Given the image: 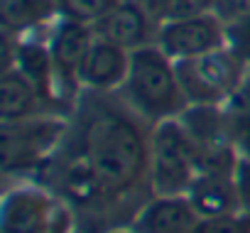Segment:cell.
Instances as JSON below:
<instances>
[{
  "label": "cell",
  "instance_id": "6da1fadb",
  "mask_svg": "<svg viewBox=\"0 0 250 233\" xmlns=\"http://www.w3.org/2000/svg\"><path fill=\"white\" fill-rule=\"evenodd\" d=\"M152 126L120 91H81L69 130L40 169L83 233L130 226L155 196L150 187Z\"/></svg>",
  "mask_w": 250,
  "mask_h": 233
},
{
  "label": "cell",
  "instance_id": "7a4b0ae2",
  "mask_svg": "<svg viewBox=\"0 0 250 233\" xmlns=\"http://www.w3.org/2000/svg\"><path fill=\"white\" fill-rule=\"evenodd\" d=\"M120 93L150 126L179 118L189 108L174 59H169L157 44L130 52V69L125 84L120 86Z\"/></svg>",
  "mask_w": 250,
  "mask_h": 233
},
{
  "label": "cell",
  "instance_id": "3957f363",
  "mask_svg": "<svg viewBox=\"0 0 250 233\" xmlns=\"http://www.w3.org/2000/svg\"><path fill=\"white\" fill-rule=\"evenodd\" d=\"M199 174L196 145L179 118L152 126L150 133V187L155 196L187 194Z\"/></svg>",
  "mask_w": 250,
  "mask_h": 233
},
{
  "label": "cell",
  "instance_id": "277c9868",
  "mask_svg": "<svg viewBox=\"0 0 250 233\" xmlns=\"http://www.w3.org/2000/svg\"><path fill=\"white\" fill-rule=\"evenodd\" d=\"M189 106H226L243 86L250 66L226 44L201 57L174 62Z\"/></svg>",
  "mask_w": 250,
  "mask_h": 233
},
{
  "label": "cell",
  "instance_id": "5b68a950",
  "mask_svg": "<svg viewBox=\"0 0 250 233\" xmlns=\"http://www.w3.org/2000/svg\"><path fill=\"white\" fill-rule=\"evenodd\" d=\"M69 130L66 115H37L20 123H3V172L27 174L40 172Z\"/></svg>",
  "mask_w": 250,
  "mask_h": 233
},
{
  "label": "cell",
  "instance_id": "8992f818",
  "mask_svg": "<svg viewBox=\"0 0 250 233\" xmlns=\"http://www.w3.org/2000/svg\"><path fill=\"white\" fill-rule=\"evenodd\" d=\"M71 209L40 184H18L5 194L0 211V233H71Z\"/></svg>",
  "mask_w": 250,
  "mask_h": 233
},
{
  "label": "cell",
  "instance_id": "52a82bcc",
  "mask_svg": "<svg viewBox=\"0 0 250 233\" xmlns=\"http://www.w3.org/2000/svg\"><path fill=\"white\" fill-rule=\"evenodd\" d=\"M169 59H191L228 44V25L216 13L162 22L155 42Z\"/></svg>",
  "mask_w": 250,
  "mask_h": 233
},
{
  "label": "cell",
  "instance_id": "ba28073f",
  "mask_svg": "<svg viewBox=\"0 0 250 233\" xmlns=\"http://www.w3.org/2000/svg\"><path fill=\"white\" fill-rule=\"evenodd\" d=\"M160 22L150 18V13L138 0H118V3L93 22V32L101 40H108L128 52L157 42Z\"/></svg>",
  "mask_w": 250,
  "mask_h": 233
},
{
  "label": "cell",
  "instance_id": "9c48e42d",
  "mask_svg": "<svg viewBox=\"0 0 250 233\" xmlns=\"http://www.w3.org/2000/svg\"><path fill=\"white\" fill-rule=\"evenodd\" d=\"M130 69V52L108 40L96 37L88 47L81 66H79V84L81 91H120L128 79Z\"/></svg>",
  "mask_w": 250,
  "mask_h": 233
},
{
  "label": "cell",
  "instance_id": "30bf717a",
  "mask_svg": "<svg viewBox=\"0 0 250 233\" xmlns=\"http://www.w3.org/2000/svg\"><path fill=\"white\" fill-rule=\"evenodd\" d=\"M201 216L187 199L179 196H152L133 218L135 233H199Z\"/></svg>",
  "mask_w": 250,
  "mask_h": 233
},
{
  "label": "cell",
  "instance_id": "8fae6325",
  "mask_svg": "<svg viewBox=\"0 0 250 233\" xmlns=\"http://www.w3.org/2000/svg\"><path fill=\"white\" fill-rule=\"evenodd\" d=\"M187 199L201 218L223 216L243 209L235 172H199L187 191Z\"/></svg>",
  "mask_w": 250,
  "mask_h": 233
},
{
  "label": "cell",
  "instance_id": "7c38bea8",
  "mask_svg": "<svg viewBox=\"0 0 250 233\" xmlns=\"http://www.w3.org/2000/svg\"><path fill=\"white\" fill-rule=\"evenodd\" d=\"M0 110H3V123H20L49 113L59 115L47 106V101L40 96L35 84L18 66L3 71V103H0Z\"/></svg>",
  "mask_w": 250,
  "mask_h": 233
},
{
  "label": "cell",
  "instance_id": "4fadbf2b",
  "mask_svg": "<svg viewBox=\"0 0 250 233\" xmlns=\"http://www.w3.org/2000/svg\"><path fill=\"white\" fill-rule=\"evenodd\" d=\"M62 15L57 0H3L5 32H30L47 22H57Z\"/></svg>",
  "mask_w": 250,
  "mask_h": 233
},
{
  "label": "cell",
  "instance_id": "5bb4252c",
  "mask_svg": "<svg viewBox=\"0 0 250 233\" xmlns=\"http://www.w3.org/2000/svg\"><path fill=\"white\" fill-rule=\"evenodd\" d=\"M226 113L230 121V133L238 155L243 160H250V74L226 103Z\"/></svg>",
  "mask_w": 250,
  "mask_h": 233
},
{
  "label": "cell",
  "instance_id": "9a60e30c",
  "mask_svg": "<svg viewBox=\"0 0 250 233\" xmlns=\"http://www.w3.org/2000/svg\"><path fill=\"white\" fill-rule=\"evenodd\" d=\"M118 0H57L62 18H71V20H81V22H96L98 18H103Z\"/></svg>",
  "mask_w": 250,
  "mask_h": 233
},
{
  "label": "cell",
  "instance_id": "2e32d148",
  "mask_svg": "<svg viewBox=\"0 0 250 233\" xmlns=\"http://www.w3.org/2000/svg\"><path fill=\"white\" fill-rule=\"evenodd\" d=\"M199 233H250V211L240 209L233 213L201 218Z\"/></svg>",
  "mask_w": 250,
  "mask_h": 233
},
{
  "label": "cell",
  "instance_id": "e0dca14e",
  "mask_svg": "<svg viewBox=\"0 0 250 233\" xmlns=\"http://www.w3.org/2000/svg\"><path fill=\"white\" fill-rule=\"evenodd\" d=\"M228 47L250 66V13L228 25Z\"/></svg>",
  "mask_w": 250,
  "mask_h": 233
},
{
  "label": "cell",
  "instance_id": "ac0fdd59",
  "mask_svg": "<svg viewBox=\"0 0 250 233\" xmlns=\"http://www.w3.org/2000/svg\"><path fill=\"white\" fill-rule=\"evenodd\" d=\"M213 13L230 25L250 13V0H213Z\"/></svg>",
  "mask_w": 250,
  "mask_h": 233
},
{
  "label": "cell",
  "instance_id": "d6986e66",
  "mask_svg": "<svg viewBox=\"0 0 250 233\" xmlns=\"http://www.w3.org/2000/svg\"><path fill=\"white\" fill-rule=\"evenodd\" d=\"M235 182H238V191H240V201L243 209L250 211V160H238L235 167Z\"/></svg>",
  "mask_w": 250,
  "mask_h": 233
},
{
  "label": "cell",
  "instance_id": "ffe728a7",
  "mask_svg": "<svg viewBox=\"0 0 250 233\" xmlns=\"http://www.w3.org/2000/svg\"><path fill=\"white\" fill-rule=\"evenodd\" d=\"M138 3L150 13V18L155 20V22H165L167 20V15H169V8H172V0H138Z\"/></svg>",
  "mask_w": 250,
  "mask_h": 233
},
{
  "label": "cell",
  "instance_id": "44dd1931",
  "mask_svg": "<svg viewBox=\"0 0 250 233\" xmlns=\"http://www.w3.org/2000/svg\"><path fill=\"white\" fill-rule=\"evenodd\" d=\"M108 233H135L130 226H123V228H113V231H108Z\"/></svg>",
  "mask_w": 250,
  "mask_h": 233
},
{
  "label": "cell",
  "instance_id": "7402d4cb",
  "mask_svg": "<svg viewBox=\"0 0 250 233\" xmlns=\"http://www.w3.org/2000/svg\"><path fill=\"white\" fill-rule=\"evenodd\" d=\"M71 233H83V231H79V228H76V231H71Z\"/></svg>",
  "mask_w": 250,
  "mask_h": 233
}]
</instances>
